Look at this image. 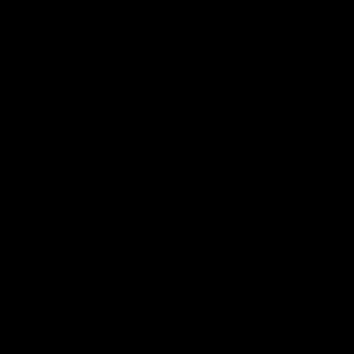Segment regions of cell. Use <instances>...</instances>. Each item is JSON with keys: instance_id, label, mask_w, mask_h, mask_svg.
I'll list each match as a JSON object with an SVG mask.
<instances>
[]
</instances>
